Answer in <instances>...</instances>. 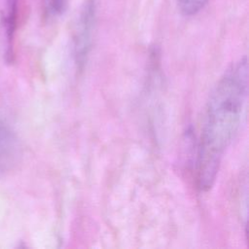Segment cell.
I'll return each mask as SVG.
<instances>
[{
  "mask_svg": "<svg viewBox=\"0 0 249 249\" xmlns=\"http://www.w3.org/2000/svg\"><path fill=\"white\" fill-rule=\"evenodd\" d=\"M247 89L248 63L243 57L221 77L207 103L196 158L201 191L212 187L223 155L239 127Z\"/></svg>",
  "mask_w": 249,
  "mask_h": 249,
  "instance_id": "1",
  "label": "cell"
},
{
  "mask_svg": "<svg viewBox=\"0 0 249 249\" xmlns=\"http://www.w3.org/2000/svg\"><path fill=\"white\" fill-rule=\"evenodd\" d=\"M96 18V5L94 0H86L81 9L73 39L75 62L79 67L84 66L89 53L93 29Z\"/></svg>",
  "mask_w": 249,
  "mask_h": 249,
  "instance_id": "2",
  "label": "cell"
},
{
  "mask_svg": "<svg viewBox=\"0 0 249 249\" xmlns=\"http://www.w3.org/2000/svg\"><path fill=\"white\" fill-rule=\"evenodd\" d=\"M19 158V143L15 133L0 123V172L8 171Z\"/></svg>",
  "mask_w": 249,
  "mask_h": 249,
  "instance_id": "3",
  "label": "cell"
},
{
  "mask_svg": "<svg viewBox=\"0 0 249 249\" xmlns=\"http://www.w3.org/2000/svg\"><path fill=\"white\" fill-rule=\"evenodd\" d=\"M18 10V0H8V11H7V17H6V32H7L9 50L11 49L14 35L17 28Z\"/></svg>",
  "mask_w": 249,
  "mask_h": 249,
  "instance_id": "4",
  "label": "cell"
},
{
  "mask_svg": "<svg viewBox=\"0 0 249 249\" xmlns=\"http://www.w3.org/2000/svg\"><path fill=\"white\" fill-rule=\"evenodd\" d=\"M209 0H177L179 10L185 16H193L197 14Z\"/></svg>",
  "mask_w": 249,
  "mask_h": 249,
  "instance_id": "5",
  "label": "cell"
},
{
  "mask_svg": "<svg viewBox=\"0 0 249 249\" xmlns=\"http://www.w3.org/2000/svg\"><path fill=\"white\" fill-rule=\"evenodd\" d=\"M42 2L47 14L53 17L61 15L67 5V0H42Z\"/></svg>",
  "mask_w": 249,
  "mask_h": 249,
  "instance_id": "6",
  "label": "cell"
}]
</instances>
